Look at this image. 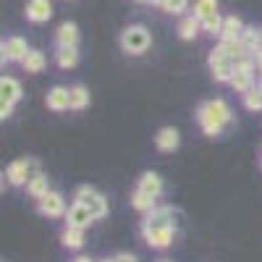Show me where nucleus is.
<instances>
[{
	"instance_id": "nucleus-1",
	"label": "nucleus",
	"mask_w": 262,
	"mask_h": 262,
	"mask_svg": "<svg viewBox=\"0 0 262 262\" xmlns=\"http://www.w3.org/2000/svg\"><path fill=\"white\" fill-rule=\"evenodd\" d=\"M179 217L181 212L173 205H158L142 221V238L149 249H168L179 238Z\"/></svg>"
},
{
	"instance_id": "nucleus-2",
	"label": "nucleus",
	"mask_w": 262,
	"mask_h": 262,
	"mask_svg": "<svg viewBox=\"0 0 262 262\" xmlns=\"http://www.w3.org/2000/svg\"><path fill=\"white\" fill-rule=\"evenodd\" d=\"M233 121H236V116L223 97L205 100L196 107V123H200L205 137H221L228 126H233Z\"/></svg>"
},
{
	"instance_id": "nucleus-3",
	"label": "nucleus",
	"mask_w": 262,
	"mask_h": 262,
	"mask_svg": "<svg viewBox=\"0 0 262 262\" xmlns=\"http://www.w3.org/2000/svg\"><path fill=\"white\" fill-rule=\"evenodd\" d=\"M118 45L126 55H144L152 48V34L144 24H131L118 34Z\"/></svg>"
},
{
	"instance_id": "nucleus-4",
	"label": "nucleus",
	"mask_w": 262,
	"mask_h": 262,
	"mask_svg": "<svg viewBox=\"0 0 262 262\" xmlns=\"http://www.w3.org/2000/svg\"><path fill=\"white\" fill-rule=\"evenodd\" d=\"M74 202H81L86 210H90L95 215V221H102V217L111 212V205H107V196L102 191H97L95 186L90 184H84L74 191Z\"/></svg>"
},
{
	"instance_id": "nucleus-5",
	"label": "nucleus",
	"mask_w": 262,
	"mask_h": 262,
	"mask_svg": "<svg viewBox=\"0 0 262 262\" xmlns=\"http://www.w3.org/2000/svg\"><path fill=\"white\" fill-rule=\"evenodd\" d=\"M207 66H210V74H212V79L217 84H231V79L236 74V60L226 55V50L221 48V42H217V48L210 53Z\"/></svg>"
},
{
	"instance_id": "nucleus-6",
	"label": "nucleus",
	"mask_w": 262,
	"mask_h": 262,
	"mask_svg": "<svg viewBox=\"0 0 262 262\" xmlns=\"http://www.w3.org/2000/svg\"><path fill=\"white\" fill-rule=\"evenodd\" d=\"M254 74H257V60L254 58H244V60H238L236 63V74L231 79V90L238 92V95H244L249 90H254Z\"/></svg>"
},
{
	"instance_id": "nucleus-7",
	"label": "nucleus",
	"mask_w": 262,
	"mask_h": 262,
	"mask_svg": "<svg viewBox=\"0 0 262 262\" xmlns=\"http://www.w3.org/2000/svg\"><path fill=\"white\" fill-rule=\"evenodd\" d=\"M37 212L42 217H50V221H55V217H66V212H69V205H66V196L60 191H48L42 200H37Z\"/></svg>"
},
{
	"instance_id": "nucleus-8",
	"label": "nucleus",
	"mask_w": 262,
	"mask_h": 262,
	"mask_svg": "<svg viewBox=\"0 0 262 262\" xmlns=\"http://www.w3.org/2000/svg\"><path fill=\"white\" fill-rule=\"evenodd\" d=\"M29 50H32L29 42L24 37L13 34V37L3 39V45H0V60H3V63H24Z\"/></svg>"
},
{
	"instance_id": "nucleus-9",
	"label": "nucleus",
	"mask_w": 262,
	"mask_h": 262,
	"mask_svg": "<svg viewBox=\"0 0 262 262\" xmlns=\"http://www.w3.org/2000/svg\"><path fill=\"white\" fill-rule=\"evenodd\" d=\"M34 170H37V165L32 158H18L6 168V179L11 186H27V181L34 176Z\"/></svg>"
},
{
	"instance_id": "nucleus-10",
	"label": "nucleus",
	"mask_w": 262,
	"mask_h": 262,
	"mask_svg": "<svg viewBox=\"0 0 262 262\" xmlns=\"http://www.w3.org/2000/svg\"><path fill=\"white\" fill-rule=\"evenodd\" d=\"M63 223L71 226V228H84V231H86V228L95 223V215L86 210L81 202H71L69 212H66V217H63Z\"/></svg>"
},
{
	"instance_id": "nucleus-11",
	"label": "nucleus",
	"mask_w": 262,
	"mask_h": 262,
	"mask_svg": "<svg viewBox=\"0 0 262 262\" xmlns=\"http://www.w3.org/2000/svg\"><path fill=\"white\" fill-rule=\"evenodd\" d=\"M45 105L50 107L53 113L71 111V86H53V90H48Z\"/></svg>"
},
{
	"instance_id": "nucleus-12",
	"label": "nucleus",
	"mask_w": 262,
	"mask_h": 262,
	"mask_svg": "<svg viewBox=\"0 0 262 262\" xmlns=\"http://www.w3.org/2000/svg\"><path fill=\"white\" fill-rule=\"evenodd\" d=\"M137 189L144 191V194H149V196H155V200H160L163 191H165V181H163L160 173H155V170H144L142 176L137 179Z\"/></svg>"
},
{
	"instance_id": "nucleus-13",
	"label": "nucleus",
	"mask_w": 262,
	"mask_h": 262,
	"mask_svg": "<svg viewBox=\"0 0 262 262\" xmlns=\"http://www.w3.org/2000/svg\"><path fill=\"white\" fill-rule=\"evenodd\" d=\"M24 16H27V21H32V24H45V21L53 18V3L50 0H29Z\"/></svg>"
},
{
	"instance_id": "nucleus-14",
	"label": "nucleus",
	"mask_w": 262,
	"mask_h": 262,
	"mask_svg": "<svg viewBox=\"0 0 262 262\" xmlns=\"http://www.w3.org/2000/svg\"><path fill=\"white\" fill-rule=\"evenodd\" d=\"M155 147L160 152H176L181 147V134H179V128L176 126H163L158 131V137H155Z\"/></svg>"
},
{
	"instance_id": "nucleus-15",
	"label": "nucleus",
	"mask_w": 262,
	"mask_h": 262,
	"mask_svg": "<svg viewBox=\"0 0 262 262\" xmlns=\"http://www.w3.org/2000/svg\"><path fill=\"white\" fill-rule=\"evenodd\" d=\"M55 48H79V27L74 21H63L55 32Z\"/></svg>"
},
{
	"instance_id": "nucleus-16",
	"label": "nucleus",
	"mask_w": 262,
	"mask_h": 262,
	"mask_svg": "<svg viewBox=\"0 0 262 262\" xmlns=\"http://www.w3.org/2000/svg\"><path fill=\"white\" fill-rule=\"evenodd\" d=\"M21 97H24V90H21V81L13 76H3L0 79V102L16 105Z\"/></svg>"
},
{
	"instance_id": "nucleus-17",
	"label": "nucleus",
	"mask_w": 262,
	"mask_h": 262,
	"mask_svg": "<svg viewBox=\"0 0 262 262\" xmlns=\"http://www.w3.org/2000/svg\"><path fill=\"white\" fill-rule=\"evenodd\" d=\"M50 191V179H48V173L45 170H34V176L27 181V194L32 196V200H42Z\"/></svg>"
},
{
	"instance_id": "nucleus-18",
	"label": "nucleus",
	"mask_w": 262,
	"mask_h": 262,
	"mask_svg": "<svg viewBox=\"0 0 262 262\" xmlns=\"http://www.w3.org/2000/svg\"><path fill=\"white\" fill-rule=\"evenodd\" d=\"M84 242H86V231H84V228H71V226H66V228L60 231V244H63L66 249L79 252V249L84 247Z\"/></svg>"
},
{
	"instance_id": "nucleus-19",
	"label": "nucleus",
	"mask_w": 262,
	"mask_h": 262,
	"mask_svg": "<svg viewBox=\"0 0 262 262\" xmlns=\"http://www.w3.org/2000/svg\"><path fill=\"white\" fill-rule=\"evenodd\" d=\"M238 39H242V45L247 48L249 55H257L262 50V29H257V27H244Z\"/></svg>"
},
{
	"instance_id": "nucleus-20",
	"label": "nucleus",
	"mask_w": 262,
	"mask_h": 262,
	"mask_svg": "<svg viewBox=\"0 0 262 262\" xmlns=\"http://www.w3.org/2000/svg\"><path fill=\"white\" fill-rule=\"evenodd\" d=\"M55 63L63 71L76 69L79 66V48H55Z\"/></svg>"
},
{
	"instance_id": "nucleus-21",
	"label": "nucleus",
	"mask_w": 262,
	"mask_h": 262,
	"mask_svg": "<svg viewBox=\"0 0 262 262\" xmlns=\"http://www.w3.org/2000/svg\"><path fill=\"white\" fill-rule=\"evenodd\" d=\"M200 32H202V24H200V18H194V13H189V16H184L179 21V37L181 39L191 42V39H196Z\"/></svg>"
},
{
	"instance_id": "nucleus-22",
	"label": "nucleus",
	"mask_w": 262,
	"mask_h": 262,
	"mask_svg": "<svg viewBox=\"0 0 262 262\" xmlns=\"http://www.w3.org/2000/svg\"><path fill=\"white\" fill-rule=\"evenodd\" d=\"M45 66H48V58L42 50H29V55L24 58V63H21V69H24L27 74H42L45 71Z\"/></svg>"
},
{
	"instance_id": "nucleus-23",
	"label": "nucleus",
	"mask_w": 262,
	"mask_h": 262,
	"mask_svg": "<svg viewBox=\"0 0 262 262\" xmlns=\"http://www.w3.org/2000/svg\"><path fill=\"white\" fill-rule=\"evenodd\" d=\"M131 207H134L137 212H142V215H147V212H152L158 207V200L149 196V194H144V191H139V189H134L131 191Z\"/></svg>"
},
{
	"instance_id": "nucleus-24",
	"label": "nucleus",
	"mask_w": 262,
	"mask_h": 262,
	"mask_svg": "<svg viewBox=\"0 0 262 262\" xmlns=\"http://www.w3.org/2000/svg\"><path fill=\"white\" fill-rule=\"evenodd\" d=\"M244 21L238 18V16H226L223 18V32H221V39L223 42H228V39H238L242 37V32H244Z\"/></svg>"
},
{
	"instance_id": "nucleus-25",
	"label": "nucleus",
	"mask_w": 262,
	"mask_h": 262,
	"mask_svg": "<svg viewBox=\"0 0 262 262\" xmlns=\"http://www.w3.org/2000/svg\"><path fill=\"white\" fill-rule=\"evenodd\" d=\"M191 13H194V18H200V24H205V21H210L221 13L217 11V0H196Z\"/></svg>"
},
{
	"instance_id": "nucleus-26",
	"label": "nucleus",
	"mask_w": 262,
	"mask_h": 262,
	"mask_svg": "<svg viewBox=\"0 0 262 262\" xmlns=\"http://www.w3.org/2000/svg\"><path fill=\"white\" fill-rule=\"evenodd\" d=\"M90 90H86L84 84H74L71 86V111H84V107H90Z\"/></svg>"
},
{
	"instance_id": "nucleus-27",
	"label": "nucleus",
	"mask_w": 262,
	"mask_h": 262,
	"mask_svg": "<svg viewBox=\"0 0 262 262\" xmlns=\"http://www.w3.org/2000/svg\"><path fill=\"white\" fill-rule=\"evenodd\" d=\"M221 48H223V50H226V55H228V58H233L236 63H238V60H244V58H254V55H249V53H247V48L242 45V39H228V42H223V39H221Z\"/></svg>"
},
{
	"instance_id": "nucleus-28",
	"label": "nucleus",
	"mask_w": 262,
	"mask_h": 262,
	"mask_svg": "<svg viewBox=\"0 0 262 262\" xmlns=\"http://www.w3.org/2000/svg\"><path fill=\"white\" fill-rule=\"evenodd\" d=\"M242 102H244V107H247L249 113H259V111H262V92H259V86L244 92V95H242Z\"/></svg>"
},
{
	"instance_id": "nucleus-29",
	"label": "nucleus",
	"mask_w": 262,
	"mask_h": 262,
	"mask_svg": "<svg viewBox=\"0 0 262 262\" xmlns=\"http://www.w3.org/2000/svg\"><path fill=\"white\" fill-rule=\"evenodd\" d=\"M158 6L165 11V13H173V16H181L186 8H189V0H158Z\"/></svg>"
},
{
	"instance_id": "nucleus-30",
	"label": "nucleus",
	"mask_w": 262,
	"mask_h": 262,
	"mask_svg": "<svg viewBox=\"0 0 262 262\" xmlns=\"http://www.w3.org/2000/svg\"><path fill=\"white\" fill-rule=\"evenodd\" d=\"M100 262H139V259H137V254L118 252V254H113V257H105V259H100Z\"/></svg>"
},
{
	"instance_id": "nucleus-31",
	"label": "nucleus",
	"mask_w": 262,
	"mask_h": 262,
	"mask_svg": "<svg viewBox=\"0 0 262 262\" xmlns=\"http://www.w3.org/2000/svg\"><path fill=\"white\" fill-rule=\"evenodd\" d=\"M13 116V105H8V102H0V118H11Z\"/></svg>"
},
{
	"instance_id": "nucleus-32",
	"label": "nucleus",
	"mask_w": 262,
	"mask_h": 262,
	"mask_svg": "<svg viewBox=\"0 0 262 262\" xmlns=\"http://www.w3.org/2000/svg\"><path fill=\"white\" fill-rule=\"evenodd\" d=\"M74 262H97V259H92V257H86V254H79Z\"/></svg>"
},
{
	"instance_id": "nucleus-33",
	"label": "nucleus",
	"mask_w": 262,
	"mask_h": 262,
	"mask_svg": "<svg viewBox=\"0 0 262 262\" xmlns=\"http://www.w3.org/2000/svg\"><path fill=\"white\" fill-rule=\"evenodd\" d=\"M254 60H257V71H259V74H262V50H259V53H257V55H254Z\"/></svg>"
},
{
	"instance_id": "nucleus-34",
	"label": "nucleus",
	"mask_w": 262,
	"mask_h": 262,
	"mask_svg": "<svg viewBox=\"0 0 262 262\" xmlns=\"http://www.w3.org/2000/svg\"><path fill=\"white\" fill-rule=\"evenodd\" d=\"M134 3H142V6H158V0H134Z\"/></svg>"
},
{
	"instance_id": "nucleus-35",
	"label": "nucleus",
	"mask_w": 262,
	"mask_h": 262,
	"mask_svg": "<svg viewBox=\"0 0 262 262\" xmlns=\"http://www.w3.org/2000/svg\"><path fill=\"white\" fill-rule=\"evenodd\" d=\"M259 92H262V81H259Z\"/></svg>"
},
{
	"instance_id": "nucleus-36",
	"label": "nucleus",
	"mask_w": 262,
	"mask_h": 262,
	"mask_svg": "<svg viewBox=\"0 0 262 262\" xmlns=\"http://www.w3.org/2000/svg\"><path fill=\"white\" fill-rule=\"evenodd\" d=\"M160 262H170V259H160Z\"/></svg>"
},
{
	"instance_id": "nucleus-37",
	"label": "nucleus",
	"mask_w": 262,
	"mask_h": 262,
	"mask_svg": "<svg viewBox=\"0 0 262 262\" xmlns=\"http://www.w3.org/2000/svg\"><path fill=\"white\" fill-rule=\"evenodd\" d=\"M259 168H262V160H259Z\"/></svg>"
}]
</instances>
